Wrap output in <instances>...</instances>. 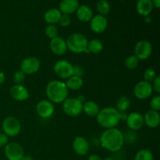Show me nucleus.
<instances>
[{"mask_svg": "<svg viewBox=\"0 0 160 160\" xmlns=\"http://www.w3.org/2000/svg\"><path fill=\"white\" fill-rule=\"evenodd\" d=\"M120 130L117 128L106 129L100 137L102 147L110 152H117L124 144V137Z\"/></svg>", "mask_w": 160, "mask_h": 160, "instance_id": "obj_1", "label": "nucleus"}, {"mask_svg": "<svg viewBox=\"0 0 160 160\" xmlns=\"http://www.w3.org/2000/svg\"><path fill=\"white\" fill-rule=\"evenodd\" d=\"M98 124L106 129L114 128L120 121V112L114 107H106L101 109L96 116Z\"/></svg>", "mask_w": 160, "mask_h": 160, "instance_id": "obj_2", "label": "nucleus"}, {"mask_svg": "<svg viewBox=\"0 0 160 160\" xmlns=\"http://www.w3.org/2000/svg\"><path fill=\"white\" fill-rule=\"evenodd\" d=\"M48 100L52 103H61L68 96V88L65 83L60 81H51L45 89Z\"/></svg>", "mask_w": 160, "mask_h": 160, "instance_id": "obj_3", "label": "nucleus"}, {"mask_svg": "<svg viewBox=\"0 0 160 160\" xmlns=\"http://www.w3.org/2000/svg\"><path fill=\"white\" fill-rule=\"evenodd\" d=\"M67 49L73 53L86 52L88 47L87 38L80 33H73L67 38Z\"/></svg>", "mask_w": 160, "mask_h": 160, "instance_id": "obj_4", "label": "nucleus"}, {"mask_svg": "<svg viewBox=\"0 0 160 160\" xmlns=\"http://www.w3.org/2000/svg\"><path fill=\"white\" fill-rule=\"evenodd\" d=\"M83 104L77 98H67L62 102V110L69 117H78L82 112Z\"/></svg>", "mask_w": 160, "mask_h": 160, "instance_id": "obj_5", "label": "nucleus"}, {"mask_svg": "<svg viewBox=\"0 0 160 160\" xmlns=\"http://www.w3.org/2000/svg\"><path fill=\"white\" fill-rule=\"evenodd\" d=\"M4 134L8 137H15L18 135L21 130V124L17 118L14 117H7L3 120L2 123Z\"/></svg>", "mask_w": 160, "mask_h": 160, "instance_id": "obj_6", "label": "nucleus"}, {"mask_svg": "<svg viewBox=\"0 0 160 160\" xmlns=\"http://www.w3.org/2000/svg\"><path fill=\"white\" fill-rule=\"evenodd\" d=\"M5 156L8 160H21L24 156V150L19 143L8 142L5 146Z\"/></svg>", "mask_w": 160, "mask_h": 160, "instance_id": "obj_7", "label": "nucleus"}, {"mask_svg": "<svg viewBox=\"0 0 160 160\" xmlns=\"http://www.w3.org/2000/svg\"><path fill=\"white\" fill-rule=\"evenodd\" d=\"M73 66L69 61L60 59L55 63L53 70L59 78L67 80L73 76Z\"/></svg>", "mask_w": 160, "mask_h": 160, "instance_id": "obj_8", "label": "nucleus"}, {"mask_svg": "<svg viewBox=\"0 0 160 160\" xmlns=\"http://www.w3.org/2000/svg\"><path fill=\"white\" fill-rule=\"evenodd\" d=\"M152 52V45L148 40H141L134 47V56L139 60L148 59Z\"/></svg>", "mask_w": 160, "mask_h": 160, "instance_id": "obj_9", "label": "nucleus"}, {"mask_svg": "<svg viewBox=\"0 0 160 160\" xmlns=\"http://www.w3.org/2000/svg\"><path fill=\"white\" fill-rule=\"evenodd\" d=\"M153 92L151 83L145 81H141L136 84L134 88V94L137 98L140 100H145L149 98Z\"/></svg>", "mask_w": 160, "mask_h": 160, "instance_id": "obj_10", "label": "nucleus"}, {"mask_svg": "<svg viewBox=\"0 0 160 160\" xmlns=\"http://www.w3.org/2000/svg\"><path fill=\"white\" fill-rule=\"evenodd\" d=\"M40 67V61L35 57L25 58L20 63V70L24 74H33L37 73Z\"/></svg>", "mask_w": 160, "mask_h": 160, "instance_id": "obj_11", "label": "nucleus"}, {"mask_svg": "<svg viewBox=\"0 0 160 160\" xmlns=\"http://www.w3.org/2000/svg\"><path fill=\"white\" fill-rule=\"evenodd\" d=\"M36 112L43 119L51 117L55 112L54 105L49 100H42L36 106Z\"/></svg>", "mask_w": 160, "mask_h": 160, "instance_id": "obj_12", "label": "nucleus"}, {"mask_svg": "<svg viewBox=\"0 0 160 160\" xmlns=\"http://www.w3.org/2000/svg\"><path fill=\"white\" fill-rule=\"evenodd\" d=\"M108 26V21L106 17L100 14L95 15L90 20V28L94 33L101 34L106 30Z\"/></svg>", "mask_w": 160, "mask_h": 160, "instance_id": "obj_13", "label": "nucleus"}, {"mask_svg": "<svg viewBox=\"0 0 160 160\" xmlns=\"http://www.w3.org/2000/svg\"><path fill=\"white\" fill-rule=\"evenodd\" d=\"M126 123L128 128L132 131H138L145 124L143 115L138 112H134L128 115Z\"/></svg>", "mask_w": 160, "mask_h": 160, "instance_id": "obj_14", "label": "nucleus"}, {"mask_svg": "<svg viewBox=\"0 0 160 160\" xmlns=\"http://www.w3.org/2000/svg\"><path fill=\"white\" fill-rule=\"evenodd\" d=\"M49 47L52 53H54L56 56H62L67 52V42L65 39H63L60 36H57L51 39Z\"/></svg>", "mask_w": 160, "mask_h": 160, "instance_id": "obj_15", "label": "nucleus"}, {"mask_svg": "<svg viewBox=\"0 0 160 160\" xmlns=\"http://www.w3.org/2000/svg\"><path fill=\"white\" fill-rule=\"evenodd\" d=\"M9 95L16 101L23 102L29 98V92L28 88L21 84H14L9 90Z\"/></svg>", "mask_w": 160, "mask_h": 160, "instance_id": "obj_16", "label": "nucleus"}, {"mask_svg": "<svg viewBox=\"0 0 160 160\" xmlns=\"http://www.w3.org/2000/svg\"><path fill=\"white\" fill-rule=\"evenodd\" d=\"M73 148L75 153L78 156H85L89 152V144L84 137L78 136L73 140Z\"/></svg>", "mask_w": 160, "mask_h": 160, "instance_id": "obj_17", "label": "nucleus"}, {"mask_svg": "<svg viewBox=\"0 0 160 160\" xmlns=\"http://www.w3.org/2000/svg\"><path fill=\"white\" fill-rule=\"evenodd\" d=\"M143 117L145 124H146L148 128H156L159 125L160 115L158 111L150 109L145 112V116H143Z\"/></svg>", "mask_w": 160, "mask_h": 160, "instance_id": "obj_18", "label": "nucleus"}, {"mask_svg": "<svg viewBox=\"0 0 160 160\" xmlns=\"http://www.w3.org/2000/svg\"><path fill=\"white\" fill-rule=\"evenodd\" d=\"M78 7H79L78 0H62L59 3V10L63 14L69 15L76 12Z\"/></svg>", "mask_w": 160, "mask_h": 160, "instance_id": "obj_19", "label": "nucleus"}, {"mask_svg": "<svg viewBox=\"0 0 160 160\" xmlns=\"http://www.w3.org/2000/svg\"><path fill=\"white\" fill-rule=\"evenodd\" d=\"M76 12L78 19L83 23H88L93 17V11L87 5L80 6Z\"/></svg>", "mask_w": 160, "mask_h": 160, "instance_id": "obj_20", "label": "nucleus"}, {"mask_svg": "<svg viewBox=\"0 0 160 160\" xmlns=\"http://www.w3.org/2000/svg\"><path fill=\"white\" fill-rule=\"evenodd\" d=\"M136 9L141 16H143V17L149 16L153 9L152 0H138Z\"/></svg>", "mask_w": 160, "mask_h": 160, "instance_id": "obj_21", "label": "nucleus"}, {"mask_svg": "<svg viewBox=\"0 0 160 160\" xmlns=\"http://www.w3.org/2000/svg\"><path fill=\"white\" fill-rule=\"evenodd\" d=\"M99 106L94 101H85L83 103L82 112L89 117H96L99 112Z\"/></svg>", "mask_w": 160, "mask_h": 160, "instance_id": "obj_22", "label": "nucleus"}, {"mask_svg": "<svg viewBox=\"0 0 160 160\" xmlns=\"http://www.w3.org/2000/svg\"><path fill=\"white\" fill-rule=\"evenodd\" d=\"M61 13L60 11L58 9H50L48 11H46L44 16L45 22L48 24L54 25L55 23H59V20L60 19Z\"/></svg>", "mask_w": 160, "mask_h": 160, "instance_id": "obj_23", "label": "nucleus"}, {"mask_svg": "<svg viewBox=\"0 0 160 160\" xmlns=\"http://www.w3.org/2000/svg\"><path fill=\"white\" fill-rule=\"evenodd\" d=\"M66 86L68 89L73 91H77L79 90L81 88V87L83 86V80L81 78L77 76H71L70 78H69L68 79H67V81L65 83Z\"/></svg>", "mask_w": 160, "mask_h": 160, "instance_id": "obj_24", "label": "nucleus"}, {"mask_svg": "<svg viewBox=\"0 0 160 160\" xmlns=\"http://www.w3.org/2000/svg\"><path fill=\"white\" fill-rule=\"evenodd\" d=\"M103 49V44L98 39H92L88 42V47L86 52H92L93 54H98Z\"/></svg>", "mask_w": 160, "mask_h": 160, "instance_id": "obj_25", "label": "nucleus"}, {"mask_svg": "<svg viewBox=\"0 0 160 160\" xmlns=\"http://www.w3.org/2000/svg\"><path fill=\"white\" fill-rule=\"evenodd\" d=\"M131 106V100L127 96H121L117 99L116 109L120 112H125Z\"/></svg>", "mask_w": 160, "mask_h": 160, "instance_id": "obj_26", "label": "nucleus"}, {"mask_svg": "<svg viewBox=\"0 0 160 160\" xmlns=\"http://www.w3.org/2000/svg\"><path fill=\"white\" fill-rule=\"evenodd\" d=\"M110 4L106 0H99L96 4V9L100 15L106 16L110 12Z\"/></svg>", "mask_w": 160, "mask_h": 160, "instance_id": "obj_27", "label": "nucleus"}, {"mask_svg": "<svg viewBox=\"0 0 160 160\" xmlns=\"http://www.w3.org/2000/svg\"><path fill=\"white\" fill-rule=\"evenodd\" d=\"M134 160H154V156L151 151L146 148H143L136 153Z\"/></svg>", "mask_w": 160, "mask_h": 160, "instance_id": "obj_28", "label": "nucleus"}, {"mask_svg": "<svg viewBox=\"0 0 160 160\" xmlns=\"http://www.w3.org/2000/svg\"><path fill=\"white\" fill-rule=\"evenodd\" d=\"M139 61L140 60L134 55H132L127 57V59H125V66L129 70H135L138 67Z\"/></svg>", "mask_w": 160, "mask_h": 160, "instance_id": "obj_29", "label": "nucleus"}, {"mask_svg": "<svg viewBox=\"0 0 160 160\" xmlns=\"http://www.w3.org/2000/svg\"><path fill=\"white\" fill-rule=\"evenodd\" d=\"M45 35L50 39H52L58 36V29L54 25H48L45 29Z\"/></svg>", "mask_w": 160, "mask_h": 160, "instance_id": "obj_30", "label": "nucleus"}, {"mask_svg": "<svg viewBox=\"0 0 160 160\" xmlns=\"http://www.w3.org/2000/svg\"><path fill=\"white\" fill-rule=\"evenodd\" d=\"M156 73L153 69H147L144 73V81H147L148 83L152 82L156 78Z\"/></svg>", "mask_w": 160, "mask_h": 160, "instance_id": "obj_31", "label": "nucleus"}, {"mask_svg": "<svg viewBox=\"0 0 160 160\" xmlns=\"http://www.w3.org/2000/svg\"><path fill=\"white\" fill-rule=\"evenodd\" d=\"M150 107L151 109L155 111H159L160 110V96L159 95H156L154 96L150 101Z\"/></svg>", "mask_w": 160, "mask_h": 160, "instance_id": "obj_32", "label": "nucleus"}, {"mask_svg": "<svg viewBox=\"0 0 160 160\" xmlns=\"http://www.w3.org/2000/svg\"><path fill=\"white\" fill-rule=\"evenodd\" d=\"M25 79V74L21 71V70H18V71L15 72L13 74V81L15 84H20V83L23 82Z\"/></svg>", "mask_w": 160, "mask_h": 160, "instance_id": "obj_33", "label": "nucleus"}, {"mask_svg": "<svg viewBox=\"0 0 160 160\" xmlns=\"http://www.w3.org/2000/svg\"><path fill=\"white\" fill-rule=\"evenodd\" d=\"M59 23L60 24V26L66 28V27H68L69 25L71 23V19L70 17L67 14H62L60 17V19L59 20Z\"/></svg>", "mask_w": 160, "mask_h": 160, "instance_id": "obj_34", "label": "nucleus"}, {"mask_svg": "<svg viewBox=\"0 0 160 160\" xmlns=\"http://www.w3.org/2000/svg\"><path fill=\"white\" fill-rule=\"evenodd\" d=\"M84 70L81 66L80 65H75L73 67V76L79 77V78H82V76L84 75Z\"/></svg>", "mask_w": 160, "mask_h": 160, "instance_id": "obj_35", "label": "nucleus"}, {"mask_svg": "<svg viewBox=\"0 0 160 160\" xmlns=\"http://www.w3.org/2000/svg\"><path fill=\"white\" fill-rule=\"evenodd\" d=\"M152 89L157 94L160 93V77H156L154 81H152Z\"/></svg>", "mask_w": 160, "mask_h": 160, "instance_id": "obj_36", "label": "nucleus"}, {"mask_svg": "<svg viewBox=\"0 0 160 160\" xmlns=\"http://www.w3.org/2000/svg\"><path fill=\"white\" fill-rule=\"evenodd\" d=\"M9 142V137L4 133H0V147L6 146Z\"/></svg>", "mask_w": 160, "mask_h": 160, "instance_id": "obj_37", "label": "nucleus"}, {"mask_svg": "<svg viewBox=\"0 0 160 160\" xmlns=\"http://www.w3.org/2000/svg\"><path fill=\"white\" fill-rule=\"evenodd\" d=\"M88 160H102V158L100 157L98 155L92 154V155H91L90 156H89Z\"/></svg>", "mask_w": 160, "mask_h": 160, "instance_id": "obj_38", "label": "nucleus"}, {"mask_svg": "<svg viewBox=\"0 0 160 160\" xmlns=\"http://www.w3.org/2000/svg\"><path fill=\"white\" fill-rule=\"evenodd\" d=\"M6 81V75L3 72L0 71V84H2Z\"/></svg>", "mask_w": 160, "mask_h": 160, "instance_id": "obj_39", "label": "nucleus"}, {"mask_svg": "<svg viewBox=\"0 0 160 160\" xmlns=\"http://www.w3.org/2000/svg\"><path fill=\"white\" fill-rule=\"evenodd\" d=\"M152 2L153 6H155L157 9L160 8V0H152Z\"/></svg>", "mask_w": 160, "mask_h": 160, "instance_id": "obj_40", "label": "nucleus"}, {"mask_svg": "<svg viewBox=\"0 0 160 160\" xmlns=\"http://www.w3.org/2000/svg\"><path fill=\"white\" fill-rule=\"evenodd\" d=\"M77 98H78V99L79 100V101L82 103V104L84 102H85V97H84V95H79L78 97H77Z\"/></svg>", "mask_w": 160, "mask_h": 160, "instance_id": "obj_41", "label": "nucleus"}, {"mask_svg": "<svg viewBox=\"0 0 160 160\" xmlns=\"http://www.w3.org/2000/svg\"><path fill=\"white\" fill-rule=\"evenodd\" d=\"M21 160H34V159H33V157H31V156H25L24 155Z\"/></svg>", "mask_w": 160, "mask_h": 160, "instance_id": "obj_42", "label": "nucleus"}, {"mask_svg": "<svg viewBox=\"0 0 160 160\" xmlns=\"http://www.w3.org/2000/svg\"><path fill=\"white\" fill-rule=\"evenodd\" d=\"M145 20L146 23H150L152 20L151 17H150V16H147V17H145Z\"/></svg>", "mask_w": 160, "mask_h": 160, "instance_id": "obj_43", "label": "nucleus"}, {"mask_svg": "<svg viewBox=\"0 0 160 160\" xmlns=\"http://www.w3.org/2000/svg\"><path fill=\"white\" fill-rule=\"evenodd\" d=\"M102 160H114L113 159H112V157H110V156H107V157L104 158Z\"/></svg>", "mask_w": 160, "mask_h": 160, "instance_id": "obj_44", "label": "nucleus"}, {"mask_svg": "<svg viewBox=\"0 0 160 160\" xmlns=\"http://www.w3.org/2000/svg\"><path fill=\"white\" fill-rule=\"evenodd\" d=\"M121 1H124V0H121Z\"/></svg>", "mask_w": 160, "mask_h": 160, "instance_id": "obj_45", "label": "nucleus"}]
</instances>
